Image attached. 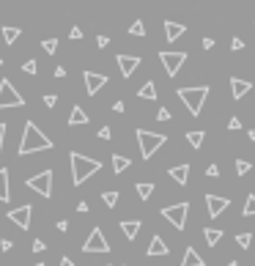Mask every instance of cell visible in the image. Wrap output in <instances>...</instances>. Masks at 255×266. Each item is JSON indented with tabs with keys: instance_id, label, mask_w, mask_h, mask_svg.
Segmentation results:
<instances>
[{
	"instance_id": "6da1fadb",
	"label": "cell",
	"mask_w": 255,
	"mask_h": 266,
	"mask_svg": "<svg viewBox=\"0 0 255 266\" xmlns=\"http://www.w3.org/2000/svg\"><path fill=\"white\" fill-rule=\"evenodd\" d=\"M52 148V140L44 135L33 121L25 124V132H22V140H19V157H28V154H39V151H50Z\"/></svg>"
},
{
	"instance_id": "7a4b0ae2",
	"label": "cell",
	"mask_w": 255,
	"mask_h": 266,
	"mask_svg": "<svg viewBox=\"0 0 255 266\" xmlns=\"http://www.w3.org/2000/svg\"><path fill=\"white\" fill-rule=\"evenodd\" d=\"M69 162H71V184L80 187L83 181H88V176L102 170V162L99 160H91V157H83L77 151H71L69 154Z\"/></svg>"
},
{
	"instance_id": "3957f363",
	"label": "cell",
	"mask_w": 255,
	"mask_h": 266,
	"mask_svg": "<svg viewBox=\"0 0 255 266\" xmlns=\"http://www.w3.org/2000/svg\"><path fill=\"white\" fill-rule=\"evenodd\" d=\"M206 96H208V85H198V88H178V99L184 102L187 110H190L192 115H198V112L203 110Z\"/></svg>"
},
{
	"instance_id": "277c9868",
	"label": "cell",
	"mask_w": 255,
	"mask_h": 266,
	"mask_svg": "<svg viewBox=\"0 0 255 266\" xmlns=\"http://www.w3.org/2000/svg\"><path fill=\"white\" fill-rule=\"evenodd\" d=\"M165 140H167L165 135H154V132L137 129V143H140V157H143V160H151L154 151H159Z\"/></svg>"
},
{
	"instance_id": "5b68a950",
	"label": "cell",
	"mask_w": 255,
	"mask_h": 266,
	"mask_svg": "<svg viewBox=\"0 0 255 266\" xmlns=\"http://www.w3.org/2000/svg\"><path fill=\"white\" fill-rule=\"evenodd\" d=\"M187 212H190V203L181 201V203H173V206L162 209V217H165L176 231H184L187 228Z\"/></svg>"
},
{
	"instance_id": "8992f818",
	"label": "cell",
	"mask_w": 255,
	"mask_h": 266,
	"mask_svg": "<svg viewBox=\"0 0 255 266\" xmlns=\"http://www.w3.org/2000/svg\"><path fill=\"white\" fill-rule=\"evenodd\" d=\"M25 187H30L42 198H52V170H42V173H36V176H30L25 181Z\"/></svg>"
},
{
	"instance_id": "52a82bcc",
	"label": "cell",
	"mask_w": 255,
	"mask_h": 266,
	"mask_svg": "<svg viewBox=\"0 0 255 266\" xmlns=\"http://www.w3.org/2000/svg\"><path fill=\"white\" fill-rule=\"evenodd\" d=\"M25 99L17 88H14L8 80H0V110H8V107H22Z\"/></svg>"
},
{
	"instance_id": "ba28073f",
	"label": "cell",
	"mask_w": 255,
	"mask_h": 266,
	"mask_svg": "<svg viewBox=\"0 0 255 266\" xmlns=\"http://www.w3.org/2000/svg\"><path fill=\"white\" fill-rule=\"evenodd\" d=\"M159 60H162V66H165L167 77H176L178 71H181V66H184V60H187V53H173V50H165V53H159Z\"/></svg>"
},
{
	"instance_id": "9c48e42d",
	"label": "cell",
	"mask_w": 255,
	"mask_h": 266,
	"mask_svg": "<svg viewBox=\"0 0 255 266\" xmlns=\"http://www.w3.org/2000/svg\"><path fill=\"white\" fill-rule=\"evenodd\" d=\"M83 253H110V242L104 239L102 228H94V231H91V236L85 239V244H83Z\"/></svg>"
},
{
	"instance_id": "30bf717a",
	"label": "cell",
	"mask_w": 255,
	"mask_h": 266,
	"mask_svg": "<svg viewBox=\"0 0 255 266\" xmlns=\"http://www.w3.org/2000/svg\"><path fill=\"white\" fill-rule=\"evenodd\" d=\"M30 217H33V206H30V203H22V206H17V209H8V219H11L17 228H22V231L30 228Z\"/></svg>"
},
{
	"instance_id": "8fae6325",
	"label": "cell",
	"mask_w": 255,
	"mask_h": 266,
	"mask_svg": "<svg viewBox=\"0 0 255 266\" xmlns=\"http://www.w3.org/2000/svg\"><path fill=\"white\" fill-rule=\"evenodd\" d=\"M85 77V88H88V96H96L102 88L107 85V77L104 74H99V71H83Z\"/></svg>"
},
{
	"instance_id": "7c38bea8",
	"label": "cell",
	"mask_w": 255,
	"mask_h": 266,
	"mask_svg": "<svg viewBox=\"0 0 255 266\" xmlns=\"http://www.w3.org/2000/svg\"><path fill=\"white\" fill-rule=\"evenodd\" d=\"M140 63H143L140 55H118V69H121V74H124V77H132V74H135V69Z\"/></svg>"
},
{
	"instance_id": "4fadbf2b",
	"label": "cell",
	"mask_w": 255,
	"mask_h": 266,
	"mask_svg": "<svg viewBox=\"0 0 255 266\" xmlns=\"http://www.w3.org/2000/svg\"><path fill=\"white\" fill-rule=\"evenodd\" d=\"M206 206H208V217H220L231 206V201L228 198H217V195H206Z\"/></svg>"
},
{
	"instance_id": "5bb4252c",
	"label": "cell",
	"mask_w": 255,
	"mask_h": 266,
	"mask_svg": "<svg viewBox=\"0 0 255 266\" xmlns=\"http://www.w3.org/2000/svg\"><path fill=\"white\" fill-rule=\"evenodd\" d=\"M250 91H253V83H250V80L231 77V94H233V99H239V102H242V96H247Z\"/></svg>"
},
{
	"instance_id": "9a60e30c",
	"label": "cell",
	"mask_w": 255,
	"mask_h": 266,
	"mask_svg": "<svg viewBox=\"0 0 255 266\" xmlns=\"http://www.w3.org/2000/svg\"><path fill=\"white\" fill-rule=\"evenodd\" d=\"M167 173H170V178L178 184V187H184V184L190 181V165H187V162H181V165H173Z\"/></svg>"
},
{
	"instance_id": "2e32d148",
	"label": "cell",
	"mask_w": 255,
	"mask_h": 266,
	"mask_svg": "<svg viewBox=\"0 0 255 266\" xmlns=\"http://www.w3.org/2000/svg\"><path fill=\"white\" fill-rule=\"evenodd\" d=\"M88 121H91L88 112H85L80 105H74V107H71V115H69V121H66V124H69V126H83V124H88Z\"/></svg>"
},
{
	"instance_id": "e0dca14e",
	"label": "cell",
	"mask_w": 255,
	"mask_h": 266,
	"mask_svg": "<svg viewBox=\"0 0 255 266\" xmlns=\"http://www.w3.org/2000/svg\"><path fill=\"white\" fill-rule=\"evenodd\" d=\"M140 219H124V222H121V231H124V236L129 239V242H135L137 239V233H140Z\"/></svg>"
},
{
	"instance_id": "ac0fdd59",
	"label": "cell",
	"mask_w": 255,
	"mask_h": 266,
	"mask_svg": "<svg viewBox=\"0 0 255 266\" xmlns=\"http://www.w3.org/2000/svg\"><path fill=\"white\" fill-rule=\"evenodd\" d=\"M149 255H151V258H154V255H156V258L167 255V244H165V239H162V236H154V239H151V242H149Z\"/></svg>"
},
{
	"instance_id": "d6986e66",
	"label": "cell",
	"mask_w": 255,
	"mask_h": 266,
	"mask_svg": "<svg viewBox=\"0 0 255 266\" xmlns=\"http://www.w3.org/2000/svg\"><path fill=\"white\" fill-rule=\"evenodd\" d=\"M181 266H206V261L198 255L195 247H187L184 250V258H181Z\"/></svg>"
},
{
	"instance_id": "ffe728a7",
	"label": "cell",
	"mask_w": 255,
	"mask_h": 266,
	"mask_svg": "<svg viewBox=\"0 0 255 266\" xmlns=\"http://www.w3.org/2000/svg\"><path fill=\"white\" fill-rule=\"evenodd\" d=\"M0 201H3V203L11 201V189H8V170H6V167H0Z\"/></svg>"
},
{
	"instance_id": "44dd1931",
	"label": "cell",
	"mask_w": 255,
	"mask_h": 266,
	"mask_svg": "<svg viewBox=\"0 0 255 266\" xmlns=\"http://www.w3.org/2000/svg\"><path fill=\"white\" fill-rule=\"evenodd\" d=\"M184 33H187V28H184V25L165 22V36H167V42H176V39H181Z\"/></svg>"
},
{
	"instance_id": "7402d4cb",
	"label": "cell",
	"mask_w": 255,
	"mask_h": 266,
	"mask_svg": "<svg viewBox=\"0 0 255 266\" xmlns=\"http://www.w3.org/2000/svg\"><path fill=\"white\" fill-rule=\"evenodd\" d=\"M203 236H206V244H208V247H214V244L222 239V231H220V228H203Z\"/></svg>"
},
{
	"instance_id": "603a6c76",
	"label": "cell",
	"mask_w": 255,
	"mask_h": 266,
	"mask_svg": "<svg viewBox=\"0 0 255 266\" xmlns=\"http://www.w3.org/2000/svg\"><path fill=\"white\" fill-rule=\"evenodd\" d=\"M203 140H206V132H203V129H198V132H187V143H190L192 148H201V146H203Z\"/></svg>"
},
{
	"instance_id": "cb8c5ba5",
	"label": "cell",
	"mask_w": 255,
	"mask_h": 266,
	"mask_svg": "<svg viewBox=\"0 0 255 266\" xmlns=\"http://www.w3.org/2000/svg\"><path fill=\"white\" fill-rule=\"evenodd\" d=\"M151 192H154V184H151V181H140V184H137V198H140V201H149Z\"/></svg>"
},
{
	"instance_id": "d4e9b609",
	"label": "cell",
	"mask_w": 255,
	"mask_h": 266,
	"mask_svg": "<svg viewBox=\"0 0 255 266\" xmlns=\"http://www.w3.org/2000/svg\"><path fill=\"white\" fill-rule=\"evenodd\" d=\"M137 96H140V99H156V88H154V80H149V83L143 85V88L137 91Z\"/></svg>"
},
{
	"instance_id": "484cf974",
	"label": "cell",
	"mask_w": 255,
	"mask_h": 266,
	"mask_svg": "<svg viewBox=\"0 0 255 266\" xmlns=\"http://www.w3.org/2000/svg\"><path fill=\"white\" fill-rule=\"evenodd\" d=\"M129 165H132V162L126 160V157H121V154H115V157H113V173H124Z\"/></svg>"
},
{
	"instance_id": "4316f807",
	"label": "cell",
	"mask_w": 255,
	"mask_h": 266,
	"mask_svg": "<svg viewBox=\"0 0 255 266\" xmlns=\"http://www.w3.org/2000/svg\"><path fill=\"white\" fill-rule=\"evenodd\" d=\"M0 33H3L6 44H14V42L19 39V33H22V30H19V28H0Z\"/></svg>"
},
{
	"instance_id": "83f0119b",
	"label": "cell",
	"mask_w": 255,
	"mask_h": 266,
	"mask_svg": "<svg viewBox=\"0 0 255 266\" xmlns=\"http://www.w3.org/2000/svg\"><path fill=\"white\" fill-rule=\"evenodd\" d=\"M236 244H239L242 250H247L250 244H253V233H250V231H242V233H236Z\"/></svg>"
},
{
	"instance_id": "f1b7e54d",
	"label": "cell",
	"mask_w": 255,
	"mask_h": 266,
	"mask_svg": "<svg viewBox=\"0 0 255 266\" xmlns=\"http://www.w3.org/2000/svg\"><path fill=\"white\" fill-rule=\"evenodd\" d=\"M242 214H244V217H255V195H247V201H244Z\"/></svg>"
},
{
	"instance_id": "f546056e",
	"label": "cell",
	"mask_w": 255,
	"mask_h": 266,
	"mask_svg": "<svg viewBox=\"0 0 255 266\" xmlns=\"http://www.w3.org/2000/svg\"><path fill=\"white\" fill-rule=\"evenodd\" d=\"M129 33H132V36H137V39H140V36H146V25H143L140 19H135V22L129 25Z\"/></svg>"
},
{
	"instance_id": "4dcf8cb0",
	"label": "cell",
	"mask_w": 255,
	"mask_h": 266,
	"mask_svg": "<svg viewBox=\"0 0 255 266\" xmlns=\"http://www.w3.org/2000/svg\"><path fill=\"white\" fill-rule=\"evenodd\" d=\"M102 201H104V203H107V206L113 209V206H115V203H118V192H113V189H107L104 195H102Z\"/></svg>"
},
{
	"instance_id": "1f68e13d",
	"label": "cell",
	"mask_w": 255,
	"mask_h": 266,
	"mask_svg": "<svg viewBox=\"0 0 255 266\" xmlns=\"http://www.w3.org/2000/svg\"><path fill=\"white\" fill-rule=\"evenodd\" d=\"M44 53L47 55H55V50H58V39H47V42H42Z\"/></svg>"
},
{
	"instance_id": "d6a6232c",
	"label": "cell",
	"mask_w": 255,
	"mask_h": 266,
	"mask_svg": "<svg viewBox=\"0 0 255 266\" xmlns=\"http://www.w3.org/2000/svg\"><path fill=\"white\" fill-rule=\"evenodd\" d=\"M250 167H253V165H250L247 160H236V173H239V176H247Z\"/></svg>"
},
{
	"instance_id": "836d02e7",
	"label": "cell",
	"mask_w": 255,
	"mask_h": 266,
	"mask_svg": "<svg viewBox=\"0 0 255 266\" xmlns=\"http://www.w3.org/2000/svg\"><path fill=\"white\" fill-rule=\"evenodd\" d=\"M22 71H25V74H36V71H39V63H36V60H25Z\"/></svg>"
},
{
	"instance_id": "e575fe53",
	"label": "cell",
	"mask_w": 255,
	"mask_h": 266,
	"mask_svg": "<svg viewBox=\"0 0 255 266\" xmlns=\"http://www.w3.org/2000/svg\"><path fill=\"white\" fill-rule=\"evenodd\" d=\"M228 129H231V132H239V129H242V121H239L236 115H231V118H228Z\"/></svg>"
},
{
	"instance_id": "d590c367",
	"label": "cell",
	"mask_w": 255,
	"mask_h": 266,
	"mask_svg": "<svg viewBox=\"0 0 255 266\" xmlns=\"http://www.w3.org/2000/svg\"><path fill=\"white\" fill-rule=\"evenodd\" d=\"M156 118H159V121H170V110H167V107H159Z\"/></svg>"
},
{
	"instance_id": "8d00e7d4",
	"label": "cell",
	"mask_w": 255,
	"mask_h": 266,
	"mask_svg": "<svg viewBox=\"0 0 255 266\" xmlns=\"http://www.w3.org/2000/svg\"><path fill=\"white\" fill-rule=\"evenodd\" d=\"M206 176L208 178H217V176H220V167H217V165H208L206 167Z\"/></svg>"
},
{
	"instance_id": "74e56055",
	"label": "cell",
	"mask_w": 255,
	"mask_h": 266,
	"mask_svg": "<svg viewBox=\"0 0 255 266\" xmlns=\"http://www.w3.org/2000/svg\"><path fill=\"white\" fill-rule=\"evenodd\" d=\"M44 250H47V244H44L42 239H36V242H33V253H44Z\"/></svg>"
},
{
	"instance_id": "f35d334b",
	"label": "cell",
	"mask_w": 255,
	"mask_h": 266,
	"mask_svg": "<svg viewBox=\"0 0 255 266\" xmlns=\"http://www.w3.org/2000/svg\"><path fill=\"white\" fill-rule=\"evenodd\" d=\"M55 102H58V96H55V94H47V96H44V105H47V107H55Z\"/></svg>"
},
{
	"instance_id": "ab89813d",
	"label": "cell",
	"mask_w": 255,
	"mask_h": 266,
	"mask_svg": "<svg viewBox=\"0 0 255 266\" xmlns=\"http://www.w3.org/2000/svg\"><path fill=\"white\" fill-rule=\"evenodd\" d=\"M69 39H74V42H77V39H83V30H80V28H71L69 30Z\"/></svg>"
},
{
	"instance_id": "60d3db41",
	"label": "cell",
	"mask_w": 255,
	"mask_h": 266,
	"mask_svg": "<svg viewBox=\"0 0 255 266\" xmlns=\"http://www.w3.org/2000/svg\"><path fill=\"white\" fill-rule=\"evenodd\" d=\"M99 137H102V140H110V137H113V135H110V126H102V129H99Z\"/></svg>"
},
{
	"instance_id": "b9f144b4",
	"label": "cell",
	"mask_w": 255,
	"mask_h": 266,
	"mask_svg": "<svg viewBox=\"0 0 255 266\" xmlns=\"http://www.w3.org/2000/svg\"><path fill=\"white\" fill-rule=\"evenodd\" d=\"M3 137H6V124L0 121V154H3Z\"/></svg>"
},
{
	"instance_id": "7bdbcfd3",
	"label": "cell",
	"mask_w": 255,
	"mask_h": 266,
	"mask_svg": "<svg viewBox=\"0 0 255 266\" xmlns=\"http://www.w3.org/2000/svg\"><path fill=\"white\" fill-rule=\"evenodd\" d=\"M88 209H91V206H88V201H80V203H77V212H80V214H85Z\"/></svg>"
},
{
	"instance_id": "ee69618b",
	"label": "cell",
	"mask_w": 255,
	"mask_h": 266,
	"mask_svg": "<svg viewBox=\"0 0 255 266\" xmlns=\"http://www.w3.org/2000/svg\"><path fill=\"white\" fill-rule=\"evenodd\" d=\"M11 247H14L11 239H3V242H0V250H11Z\"/></svg>"
},
{
	"instance_id": "f6af8a7d",
	"label": "cell",
	"mask_w": 255,
	"mask_h": 266,
	"mask_svg": "<svg viewBox=\"0 0 255 266\" xmlns=\"http://www.w3.org/2000/svg\"><path fill=\"white\" fill-rule=\"evenodd\" d=\"M242 47H244L242 39H233V42H231V50H242Z\"/></svg>"
},
{
	"instance_id": "bcb514c9",
	"label": "cell",
	"mask_w": 255,
	"mask_h": 266,
	"mask_svg": "<svg viewBox=\"0 0 255 266\" xmlns=\"http://www.w3.org/2000/svg\"><path fill=\"white\" fill-rule=\"evenodd\" d=\"M107 42H110L107 36H99V39H96V44H99V47H107Z\"/></svg>"
},
{
	"instance_id": "7dc6e473",
	"label": "cell",
	"mask_w": 255,
	"mask_h": 266,
	"mask_svg": "<svg viewBox=\"0 0 255 266\" xmlns=\"http://www.w3.org/2000/svg\"><path fill=\"white\" fill-rule=\"evenodd\" d=\"M58 231H63V233L69 231V222H66V219H60V222H58Z\"/></svg>"
},
{
	"instance_id": "c3c4849f",
	"label": "cell",
	"mask_w": 255,
	"mask_h": 266,
	"mask_svg": "<svg viewBox=\"0 0 255 266\" xmlns=\"http://www.w3.org/2000/svg\"><path fill=\"white\" fill-rule=\"evenodd\" d=\"M214 47V39H203V50H211Z\"/></svg>"
},
{
	"instance_id": "681fc988",
	"label": "cell",
	"mask_w": 255,
	"mask_h": 266,
	"mask_svg": "<svg viewBox=\"0 0 255 266\" xmlns=\"http://www.w3.org/2000/svg\"><path fill=\"white\" fill-rule=\"evenodd\" d=\"M60 266H74V261H71V258H60Z\"/></svg>"
},
{
	"instance_id": "f907efd6",
	"label": "cell",
	"mask_w": 255,
	"mask_h": 266,
	"mask_svg": "<svg viewBox=\"0 0 255 266\" xmlns=\"http://www.w3.org/2000/svg\"><path fill=\"white\" fill-rule=\"evenodd\" d=\"M247 137H250V140H255V129H250V132H247Z\"/></svg>"
},
{
	"instance_id": "816d5d0a",
	"label": "cell",
	"mask_w": 255,
	"mask_h": 266,
	"mask_svg": "<svg viewBox=\"0 0 255 266\" xmlns=\"http://www.w3.org/2000/svg\"><path fill=\"white\" fill-rule=\"evenodd\" d=\"M225 266H239V264H236V261H231V264H225Z\"/></svg>"
},
{
	"instance_id": "f5cc1de1",
	"label": "cell",
	"mask_w": 255,
	"mask_h": 266,
	"mask_svg": "<svg viewBox=\"0 0 255 266\" xmlns=\"http://www.w3.org/2000/svg\"><path fill=\"white\" fill-rule=\"evenodd\" d=\"M33 266H44V264H33Z\"/></svg>"
},
{
	"instance_id": "db71d44e",
	"label": "cell",
	"mask_w": 255,
	"mask_h": 266,
	"mask_svg": "<svg viewBox=\"0 0 255 266\" xmlns=\"http://www.w3.org/2000/svg\"><path fill=\"white\" fill-rule=\"evenodd\" d=\"M0 66H3V58H0Z\"/></svg>"
}]
</instances>
